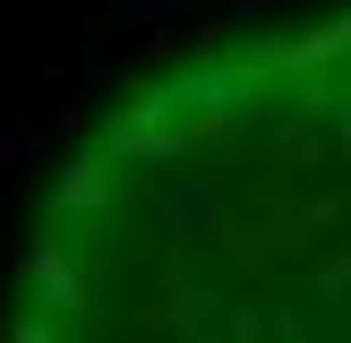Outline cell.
<instances>
[{
  "mask_svg": "<svg viewBox=\"0 0 351 343\" xmlns=\"http://www.w3.org/2000/svg\"><path fill=\"white\" fill-rule=\"evenodd\" d=\"M103 198V172L95 163H69V189H60V206H95Z\"/></svg>",
  "mask_w": 351,
  "mask_h": 343,
  "instance_id": "obj_1",
  "label": "cell"
}]
</instances>
